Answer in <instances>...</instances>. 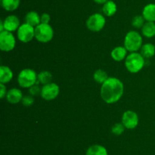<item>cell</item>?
Listing matches in <instances>:
<instances>
[{"label":"cell","instance_id":"cell-1","mask_svg":"<svg viewBox=\"0 0 155 155\" xmlns=\"http://www.w3.org/2000/svg\"><path fill=\"white\" fill-rule=\"evenodd\" d=\"M124 84L117 78H108L101 84V97L105 103L111 104L117 102L124 94Z\"/></svg>","mask_w":155,"mask_h":155},{"label":"cell","instance_id":"cell-2","mask_svg":"<svg viewBox=\"0 0 155 155\" xmlns=\"http://www.w3.org/2000/svg\"><path fill=\"white\" fill-rule=\"evenodd\" d=\"M145 58L141 53L133 52L125 59V65L130 72L137 73L145 66Z\"/></svg>","mask_w":155,"mask_h":155},{"label":"cell","instance_id":"cell-3","mask_svg":"<svg viewBox=\"0 0 155 155\" xmlns=\"http://www.w3.org/2000/svg\"><path fill=\"white\" fill-rule=\"evenodd\" d=\"M142 37L137 31L128 32L124 39V47L131 53L136 52L142 48Z\"/></svg>","mask_w":155,"mask_h":155},{"label":"cell","instance_id":"cell-4","mask_svg":"<svg viewBox=\"0 0 155 155\" xmlns=\"http://www.w3.org/2000/svg\"><path fill=\"white\" fill-rule=\"evenodd\" d=\"M37 80L38 74H36V72L34 70L30 68L23 69L18 74V83L22 88H30L37 82Z\"/></svg>","mask_w":155,"mask_h":155},{"label":"cell","instance_id":"cell-5","mask_svg":"<svg viewBox=\"0 0 155 155\" xmlns=\"http://www.w3.org/2000/svg\"><path fill=\"white\" fill-rule=\"evenodd\" d=\"M54 30L48 24H39L35 27V37L39 42L48 43L53 38Z\"/></svg>","mask_w":155,"mask_h":155},{"label":"cell","instance_id":"cell-6","mask_svg":"<svg viewBox=\"0 0 155 155\" xmlns=\"http://www.w3.org/2000/svg\"><path fill=\"white\" fill-rule=\"evenodd\" d=\"M105 23V18L101 14L95 13L88 18L86 26L89 30L94 32H98L104 28Z\"/></svg>","mask_w":155,"mask_h":155},{"label":"cell","instance_id":"cell-7","mask_svg":"<svg viewBox=\"0 0 155 155\" xmlns=\"http://www.w3.org/2000/svg\"><path fill=\"white\" fill-rule=\"evenodd\" d=\"M15 38L12 32L4 30L0 33V49L2 51L9 52L15 47Z\"/></svg>","mask_w":155,"mask_h":155},{"label":"cell","instance_id":"cell-8","mask_svg":"<svg viewBox=\"0 0 155 155\" xmlns=\"http://www.w3.org/2000/svg\"><path fill=\"white\" fill-rule=\"evenodd\" d=\"M18 37L23 43H29L35 37V28L30 24H23L18 30Z\"/></svg>","mask_w":155,"mask_h":155},{"label":"cell","instance_id":"cell-9","mask_svg":"<svg viewBox=\"0 0 155 155\" xmlns=\"http://www.w3.org/2000/svg\"><path fill=\"white\" fill-rule=\"evenodd\" d=\"M60 92L59 86L55 83H49L42 86L41 97L45 100H52L58 96Z\"/></svg>","mask_w":155,"mask_h":155},{"label":"cell","instance_id":"cell-10","mask_svg":"<svg viewBox=\"0 0 155 155\" xmlns=\"http://www.w3.org/2000/svg\"><path fill=\"white\" fill-rule=\"evenodd\" d=\"M139 116L137 113L133 111L127 110L124 112L122 116V123L125 128L128 129H133L139 124Z\"/></svg>","mask_w":155,"mask_h":155},{"label":"cell","instance_id":"cell-11","mask_svg":"<svg viewBox=\"0 0 155 155\" xmlns=\"http://www.w3.org/2000/svg\"><path fill=\"white\" fill-rule=\"evenodd\" d=\"M5 30L9 32L15 31L20 27V21L16 15H9L4 20Z\"/></svg>","mask_w":155,"mask_h":155},{"label":"cell","instance_id":"cell-12","mask_svg":"<svg viewBox=\"0 0 155 155\" xmlns=\"http://www.w3.org/2000/svg\"><path fill=\"white\" fill-rule=\"evenodd\" d=\"M23 94L21 90L18 88H12L9 90L6 94V99L8 101L12 104H15L21 102L23 99Z\"/></svg>","mask_w":155,"mask_h":155},{"label":"cell","instance_id":"cell-13","mask_svg":"<svg viewBox=\"0 0 155 155\" xmlns=\"http://www.w3.org/2000/svg\"><path fill=\"white\" fill-rule=\"evenodd\" d=\"M142 16L147 21L155 22V4L150 3L144 7L142 11Z\"/></svg>","mask_w":155,"mask_h":155},{"label":"cell","instance_id":"cell-14","mask_svg":"<svg viewBox=\"0 0 155 155\" xmlns=\"http://www.w3.org/2000/svg\"><path fill=\"white\" fill-rule=\"evenodd\" d=\"M111 57L117 62H120L127 58V50L124 46H117L111 51Z\"/></svg>","mask_w":155,"mask_h":155},{"label":"cell","instance_id":"cell-15","mask_svg":"<svg viewBox=\"0 0 155 155\" xmlns=\"http://www.w3.org/2000/svg\"><path fill=\"white\" fill-rule=\"evenodd\" d=\"M13 78V72L8 66L2 65L0 67V82L3 84L8 83Z\"/></svg>","mask_w":155,"mask_h":155},{"label":"cell","instance_id":"cell-16","mask_svg":"<svg viewBox=\"0 0 155 155\" xmlns=\"http://www.w3.org/2000/svg\"><path fill=\"white\" fill-rule=\"evenodd\" d=\"M86 155H108L107 150L104 146L100 144H93L86 150Z\"/></svg>","mask_w":155,"mask_h":155},{"label":"cell","instance_id":"cell-17","mask_svg":"<svg viewBox=\"0 0 155 155\" xmlns=\"http://www.w3.org/2000/svg\"><path fill=\"white\" fill-rule=\"evenodd\" d=\"M25 20L27 24H30L33 27H36L39 24H41L40 16L39 15V14L36 13V12H33V11L29 12L27 14L25 17Z\"/></svg>","mask_w":155,"mask_h":155},{"label":"cell","instance_id":"cell-18","mask_svg":"<svg viewBox=\"0 0 155 155\" xmlns=\"http://www.w3.org/2000/svg\"><path fill=\"white\" fill-rule=\"evenodd\" d=\"M142 33L145 37L151 38L155 36V22L147 21L142 27Z\"/></svg>","mask_w":155,"mask_h":155},{"label":"cell","instance_id":"cell-19","mask_svg":"<svg viewBox=\"0 0 155 155\" xmlns=\"http://www.w3.org/2000/svg\"><path fill=\"white\" fill-rule=\"evenodd\" d=\"M117 5L112 0H108L103 5L102 11L104 15L107 17H111L117 12Z\"/></svg>","mask_w":155,"mask_h":155},{"label":"cell","instance_id":"cell-20","mask_svg":"<svg viewBox=\"0 0 155 155\" xmlns=\"http://www.w3.org/2000/svg\"><path fill=\"white\" fill-rule=\"evenodd\" d=\"M141 54L144 58H151L155 55V46L152 43H145L141 48Z\"/></svg>","mask_w":155,"mask_h":155},{"label":"cell","instance_id":"cell-21","mask_svg":"<svg viewBox=\"0 0 155 155\" xmlns=\"http://www.w3.org/2000/svg\"><path fill=\"white\" fill-rule=\"evenodd\" d=\"M21 0H2V6L8 12L15 11L19 7Z\"/></svg>","mask_w":155,"mask_h":155},{"label":"cell","instance_id":"cell-22","mask_svg":"<svg viewBox=\"0 0 155 155\" xmlns=\"http://www.w3.org/2000/svg\"><path fill=\"white\" fill-rule=\"evenodd\" d=\"M51 79H52V74L48 71H42L38 74L37 81L39 83L42 84L43 85L51 83Z\"/></svg>","mask_w":155,"mask_h":155},{"label":"cell","instance_id":"cell-23","mask_svg":"<svg viewBox=\"0 0 155 155\" xmlns=\"http://www.w3.org/2000/svg\"><path fill=\"white\" fill-rule=\"evenodd\" d=\"M94 80L95 81L98 83L101 84H102L103 83L106 81L108 79V76H107V74L106 73V71H104V70L102 69H98L95 71L93 74Z\"/></svg>","mask_w":155,"mask_h":155},{"label":"cell","instance_id":"cell-24","mask_svg":"<svg viewBox=\"0 0 155 155\" xmlns=\"http://www.w3.org/2000/svg\"><path fill=\"white\" fill-rule=\"evenodd\" d=\"M145 24V18L142 15H136L133 18L132 21V25L136 28H140L142 27Z\"/></svg>","mask_w":155,"mask_h":155},{"label":"cell","instance_id":"cell-25","mask_svg":"<svg viewBox=\"0 0 155 155\" xmlns=\"http://www.w3.org/2000/svg\"><path fill=\"white\" fill-rule=\"evenodd\" d=\"M124 130H125V126L123 123H116L111 128L112 133L115 135H120L121 134L124 133Z\"/></svg>","mask_w":155,"mask_h":155},{"label":"cell","instance_id":"cell-26","mask_svg":"<svg viewBox=\"0 0 155 155\" xmlns=\"http://www.w3.org/2000/svg\"><path fill=\"white\" fill-rule=\"evenodd\" d=\"M41 91H42V88H39V84L37 83H36L34 85H33V86H31L29 88V93H30V95H32L33 97L41 94Z\"/></svg>","mask_w":155,"mask_h":155},{"label":"cell","instance_id":"cell-27","mask_svg":"<svg viewBox=\"0 0 155 155\" xmlns=\"http://www.w3.org/2000/svg\"><path fill=\"white\" fill-rule=\"evenodd\" d=\"M21 103L24 106H30L33 104L34 103V98L32 95H26L23 97Z\"/></svg>","mask_w":155,"mask_h":155},{"label":"cell","instance_id":"cell-28","mask_svg":"<svg viewBox=\"0 0 155 155\" xmlns=\"http://www.w3.org/2000/svg\"><path fill=\"white\" fill-rule=\"evenodd\" d=\"M40 18H41V23H42V24H48L50 21V19H51L50 15L47 13L42 14V15L40 16Z\"/></svg>","mask_w":155,"mask_h":155},{"label":"cell","instance_id":"cell-29","mask_svg":"<svg viewBox=\"0 0 155 155\" xmlns=\"http://www.w3.org/2000/svg\"><path fill=\"white\" fill-rule=\"evenodd\" d=\"M0 88H1V97L2 99L4 98L5 97H6V94H7V92H6V87L5 86V84L3 83L0 84Z\"/></svg>","mask_w":155,"mask_h":155},{"label":"cell","instance_id":"cell-30","mask_svg":"<svg viewBox=\"0 0 155 155\" xmlns=\"http://www.w3.org/2000/svg\"><path fill=\"white\" fill-rule=\"evenodd\" d=\"M5 30V27H4V22L3 21H0V33Z\"/></svg>","mask_w":155,"mask_h":155},{"label":"cell","instance_id":"cell-31","mask_svg":"<svg viewBox=\"0 0 155 155\" xmlns=\"http://www.w3.org/2000/svg\"><path fill=\"white\" fill-rule=\"evenodd\" d=\"M107 1H108V0H94V2L98 3V4H104V3L107 2Z\"/></svg>","mask_w":155,"mask_h":155}]
</instances>
